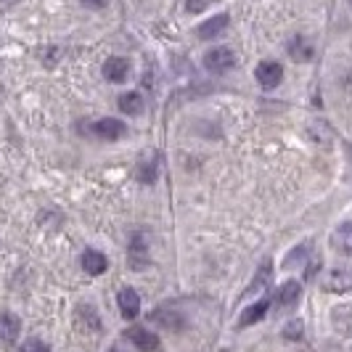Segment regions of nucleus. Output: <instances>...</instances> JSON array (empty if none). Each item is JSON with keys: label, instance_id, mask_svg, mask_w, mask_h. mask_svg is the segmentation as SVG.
<instances>
[{"label": "nucleus", "instance_id": "obj_22", "mask_svg": "<svg viewBox=\"0 0 352 352\" xmlns=\"http://www.w3.org/2000/svg\"><path fill=\"white\" fill-rule=\"evenodd\" d=\"M207 6H210V0H186V8H188L191 14H201Z\"/></svg>", "mask_w": 352, "mask_h": 352}, {"label": "nucleus", "instance_id": "obj_20", "mask_svg": "<svg viewBox=\"0 0 352 352\" xmlns=\"http://www.w3.org/2000/svg\"><path fill=\"white\" fill-rule=\"evenodd\" d=\"M21 352H51V347L43 342V339H27L21 344Z\"/></svg>", "mask_w": 352, "mask_h": 352}, {"label": "nucleus", "instance_id": "obj_11", "mask_svg": "<svg viewBox=\"0 0 352 352\" xmlns=\"http://www.w3.org/2000/svg\"><path fill=\"white\" fill-rule=\"evenodd\" d=\"M267 310H270V300H260V302H254L252 307H247V310L241 313V318H239V326L244 329V326H252V323H257V320H263V318L267 316Z\"/></svg>", "mask_w": 352, "mask_h": 352}, {"label": "nucleus", "instance_id": "obj_18", "mask_svg": "<svg viewBox=\"0 0 352 352\" xmlns=\"http://www.w3.org/2000/svg\"><path fill=\"white\" fill-rule=\"evenodd\" d=\"M310 252H313V244H300V247H294L292 252H289V254H286V260H283V267H286V270L297 267V265H300L302 260L310 254Z\"/></svg>", "mask_w": 352, "mask_h": 352}, {"label": "nucleus", "instance_id": "obj_19", "mask_svg": "<svg viewBox=\"0 0 352 352\" xmlns=\"http://www.w3.org/2000/svg\"><path fill=\"white\" fill-rule=\"evenodd\" d=\"M175 313H167V310H157L154 313V320H159V323H164V326H170V329H180L183 326V318L177 316L173 318Z\"/></svg>", "mask_w": 352, "mask_h": 352}, {"label": "nucleus", "instance_id": "obj_3", "mask_svg": "<svg viewBox=\"0 0 352 352\" xmlns=\"http://www.w3.org/2000/svg\"><path fill=\"white\" fill-rule=\"evenodd\" d=\"M323 289L326 292H336V294H344L352 289V267H336L331 270L326 278H323Z\"/></svg>", "mask_w": 352, "mask_h": 352}, {"label": "nucleus", "instance_id": "obj_2", "mask_svg": "<svg viewBox=\"0 0 352 352\" xmlns=\"http://www.w3.org/2000/svg\"><path fill=\"white\" fill-rule=\"evenodd\" d=\"M254 77H257V82L263 85V88H276V85H281L283 80V67L278 61H263L257 72H254Z\"/></svg>", "mask_w": 352, "mask_h": 352}, {"label": "nucleus", "instance_id": "obj_23", "mask_svg": "<svg viewBox=\"0 0 352 352\" xmlns=\"http://www.w3.org/2000/svg\"><path fill=\"white\" fill-rule=\"evenodd\" d=\"M82 6H88V8H104L106 0H82Z\"/></svg>", "mask_w": 352, "mask_h": 352}, {"label": "nucleus", "instance_id": "obj_8", "mask_svg": "<svg viewBox=\"0 0 352 352\" xmlns=\"http://www.w3.org/2000/svg\"><path fill=\"white\" fill-rule=\"evenodd\" d=\"M130 74V64H127V58H109L104 61V77L109 82H124V77Z\"/></svg>", "mask_w": 352, "mask_h": 352}, {"label": "nucleus", "instance_id": "obj_7", "mask_svg": "<svg viewBox=\"0 0 352 352\" xmlns=\"http://www.w3.org/2000/svg\"><path fill=\"white\" fill-rule=\"evenodd\" d=\"M82 270L90 273V276H101L106 273V267H109V260H106L104 252H98V249H88V252H82Z\"/></svg>", "mask_w": 352, "mask_h": 352}, {"label": "nucleus", "instance_id": "obj_4", "mask_svg": "<svg viewBox=\"0 0 352 352\" xmlns=\"http://www.w3.org/2000/svg\"><path fill=\"white\" fill-rule=\"evenodd\" d=\"M117 305H120V313L127 320H133V318L141 313V294L135 289L124 286V289H120V294H117Z\"/></svg>", "mask_w": 352, "mask_h": 352}, {"label": "nucleus", "instance_id": "obj_12", "mask_svg": "<svg viewBox=\"0 0 352 352\" xmlns=\"http://www.w3.org/2000/svg\"><path fill=\"white\" fill-rule=\"evenodd\" d=\"M226 27H228V16H226V14H217V16L207 19V21L199 27V35L204 37V40H214Z\"/></svg>", "mask_w": 352, "mask_h": 352}, {"label": "nucleus", "instance_id": "obj_15", "mask_svg": "<svg viewBox=\"0 0 352 352\" xmlns=\"http://www.w3.org/2000/svg\"><path fill=\"white\" fill-rule=\"evenodd\" d=\"M300 283L297 281H286L278 289V305L281 307H292V305H297V300H300Z\"/></svg>", "mask_w": 352, "mask_h": 352}, {"label": "nucleus", "instance_id": "obj_1", "mask_svg": "<svg viewBox=\"0 0 352 352\" xmlns=\"http://www.w3.org/2000/svg\"><path fill=\"white\" fill-rule=\"evenodd\" d=\"M204 67L212 72V74H226L236 67V56L230 48H212L207 56H204Z\"/></svg>", "mask_w": 352, "mask_h": 352}, {"label": "nucleus", "instance_id": "obj_6", "mask_svg": "<svg viewBox=\"0 0 352 352\" xmlns=\"http://www.w3.org/2000/svg\"><path fill=\"white\" fill-rule=\"evenodd\" d=\"M331 247H334L339 254L352 257V220L342 223V226L334 230V236H331Z\"/></svg>", "mask_w": 352, "mask_h": 352}, {"label": "nucleus", "instance_id": "obj_16", "mask_svg": "<svg viewBox=\"0 0 352 352\" xmlns=\"http://www.w3.org/2000/svg\"><path fill=\"white\" fill-rule=\"evenodd\" d=\"M141 109H143L141 93H124V96H120V111L135 117V114H141Z\"/></svg>", "mask_w": 352, "mask_h": 352}, {"label": "nucleus", "instance_id": "obj_10", "mask_svg": "<svg viewBox=\"0 0 352 352\" xmlns=\"http://www.w3.org/2000/svg\"><path fill=\"white\" fill-rule=\"evenodd\" d=\"M286 51H289V56H292L294 61H310V58H313V53H316L313 51V43L302 35L292 37V40H289V45H286Z\"/></svg>", "mask_w": 352, "mask_h": 352}, {"label": "nucleus", "instance_id": "obj_14", "mask_svg": "<svg viewBox=\"0 0 352 352\" xmlns=\"http://www.w3.org/2000/svg\"><path fill=\"white\" fill-rule=\"evenodd\" d=\"M19 329H21V323H19L16 316H11V313H3L0 316V339L14 342L19 336Z\"/></svg>", "mask_w": 352, "mask_h": 352}, {"label": "nucleus", "instance_id": "obj_9", "mask_svg": "<svg viewBox=\"0 0 352 352\" xmlns=\"http://www.w3.org/2000/svg\"><path fill=\"white\" fill-rule=\"evenodd\" d=\"M127 339H130L141 352H154L159 347V336L151 334V331H146V329H130V331H127Z\"/></svg>", "mask_w": 352, "mask_h": 352}, {"label": "nucleus", "instance_id": "obj_13", "mask_svg": "<svg viewBox=\"0 0 352 352\" xmlns=\"http://www.w3.org/2000/svg\"><path fill=\"white\" fill-rule=\"evenodd\" d=\"M157 175H159V157L157 154H151L146 162L138 164V180L146 183V186H151V183L157 180Z\"/></svg>", "mask_w": 352, "mask_h": 352}, {"label": "nucleus", "instance_id": "obj_21", "mask_svg": "<svg viewBox=\"0 0 352 352\" xmlns=\"http://www.w3.org/2000/svg\"><path fill=\"white\" fill-rule=\"evenodd\" d=\"M283 336H286V339H300L302 336V320H292V323L283 329Z\"/></svg>", "mask_w": 352, "mask_h": 352}, {"label": "nucleus", "instance_id": "obj_17", "mask_svg": "<svg viewBox=\"0 0 352 352\" xmlns=\"http://www.w3.org/2000/svg\"><path fill=\"white\" fill-rule=\"evenodd\" d=\"M267 283H270V263H263L260 265V270H257V276H254V281L247 286V294H257V292H263Z\"/></svg>", "mask_w": 352, "mask_h": 352}, {"label": "nucleus", "instance_id": "obj_5", "mask_svg": "<svg viewBox=\"0 0 352 352\" xmlns=\"http://www.w3.org/2000/svg\"><path fill=\"white\" fill-rule=\"evenodd\" d=\"M93 133L98 138H104V141H117V138L124 135V124L120 120H114V117H104V120H98L93 124Z\"/></svg>", "mask_w": 352, "mask_h": 352}]
</instances>
